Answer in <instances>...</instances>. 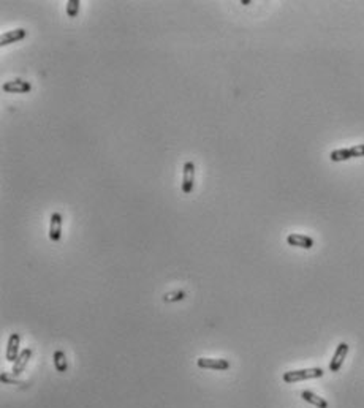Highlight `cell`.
Here are the masks:
<instances>
[{
  "label": "cell",
  "mask_w": 364,
  "mask_h": 408,
  "mask_svg": "<svg viewBox=\"0 0 364 408\" xmlns=\"http://www.w3.org/2000/svg\"><path fill=\"white\" fill-rule=\"evenodd\" d=\"M62 238V216L60 212H53L49 218V239L59 242Z\"/></svg>",
  "instance_id": "8992f818"
},
{
  "label": "cell",
  "mask_w": 364,
  "mask_h": 408,
  "mask_svg": "<svg viewBox=\"0 0 364 408\" xmlns=\"http://www.w3.org/2000/svg\"><path fill=\"white\" fill-rule=\"evenodd\" d=\"M26 37H27L26 28H14V30H8L0 37V46H8V45H11V43H18L21 40H24Z\"/></svg>",
  "instance_id": "30bf717a"
},
{
  "label": "cell",
  "mask_w": 364,
  "mask_h": 408,
  "mask_svg": "<svg viewBox=\"0 0 364 408\" xmlns=\"http://www.w3.org/2000/svg\"><path fill=\"white\" fill-rule=\"evenodd\" d=\"M323 369L320 367H312V369H301V370H290L283 374V381L285 383H296V381H304V380H312V378H320L323 377Z\"/></svg>",
  "instance_id": "6da1fadb"
},
{
  "label": "cell",
  "mask_w": 364,
  "mask_h": 408,
  "mask_svg": "<svg viewBox=\"0 0 364 408\" xmlns=\"http://www.w3.org/2000/svg\"><path fill=\"white\" fill-rule=\"evenodd\" d=\"M53 359H54V367H56L57 372H60V374L67 372V367H68L67 356H65V353L62 352V350H57V352L54 353V356H53Z\"/></svg>",
  "instance_id": "4fadbf2b"
},
{
  "label": "cell",
  "mask_w": 364,
  "mask_h": 408,
  "mask_svg": "<svg viewBox=\"0 0 364 408\" xmlns=\"http://www.w3.org/2000/svg\"><path fill=\"white\" fill-rule=\"evenodd\" d=\"M196 364H198V367H201V369H212V370L230 369V362L226 359H214V357H199Z\"/></svg>",
  "instance_id": "52a82bcc"
},
{
  "label": "cell",
  "mask_w": 364,
  "mask_h": 408,
  "mask_svg": "<svg viewBox=\"0 0 364 408\" xmlns=\"http://www.w3.org/2000/svg\"><path fill=\"white\" fill-rule=\"evenodd\" d=\"M358 157H364V144H356L348 149H337L330 154L331 162H345L350 159H358Z\"/></svg>",
  "instance_id": "7a4b0ae2"
},
{
  "label": "cell",
  "mask_w": 364,
  "mask_h": 408,
  "mask_svg": "<svg viewBox=\"0 0 364 408\" xmlns=\"http://www.w3.org/2000/svg\"><path fill=\"white\" fill-rule=\"evenodd\" d=\"M2 90L6 94H27V92L32 90V84L24 80H13L3 82Z\"/></svg>",
  "instance_id": "277c9868"
},
{
  "label": "cell",
  "mask_w": 364,
  "mask_h": 408,
  "mask_svg": "<svg viewBox=\"0 0 364 408\" xmlns=\"http://www.w3.org/2000/svg\"><path fill=\"white\" fill-rule=\"evenodd\" d=\"M195 187V163L185 162L182 168V191L190 195Z\"/></svg>",
  "instance_id": "3957f363"
},
{
  "label": "cell",
  "mask_w": 364,
  "mask_h": 408,
  "mask_svg": "<svg viewBox=\"0 0 364 408\" xmlns=\"http://www.w3.org/2000/svg\"><path fill=\"white\" fill-rule=\"evenodd\" d=\"M19 342H21V335L19 334H11L10 335V339H8V343H6V361H10V362H14L18 359V356L21 354L19 353Z\"/></svg>",
  "instance_id": "9c48e42d"
},
{
  "label": "cell",
  "mask_w": 364,
  "mask_h": 408,
  "mask_svg": "<svg viewBox=\"0 0 364 408\" xmlns=\"http://www.w3.org/2000/svg\"><path fill=\"white\" fill-rule=\"evenodd\" d=\"M301 397L306 400V402L312 404L313 407H317V408H328L326 400L323 397H318L315 392H312V391H303L301 392Z\"/></svg>",
  "instance_id": "7c38bea8"
},
{
  "label": "cell",
  "mask_w": 364,
  "mask_h": 408,
  "mask_svg": "<svg viewBox=\"0 0 364 408\" xmlns=\"http://www.w3.org/2000/svg\"><path fill=\"white\" fill-rule=\"evenodd\" d=\"M30 356H32V350L30 348H26L21 352V354L18 356V359L13 362V375H19L21 372H23L27 366V362L28 359H30Z\"/></svg>",
  "instance_id": "8fae6325"
},
{
  "label": "cell",
  "mask_w": 364,
  "mask_h": 408,
  "mask_svg": "<svg viewBox=\"0 0 364 408\" xmlns=\"http://www.w3.org/2000/svg\"><path fill=\"white\" fill-rule=\"evenodd\" d=\"M287 242L291 247H299V248H306L309 250L313 247V239L309 238L306 234H298V233H291L287 236Z\"/></svg>",
  "instance_id": "ba28073f"
},
{
  "label": "cell",
  "mask_w": 364,
  "mask_h": 408,
  "mask_svg": "<svg viewBox=\"0 0 364 408\" xmlns=\"http://www.w3.org/2000/svg\"><path fill=\"white\" fill-rule=\"evenodd\" d=\"M80 5H81L80 0H68V2H67V14H68V18L78 16V13H80Z\"/></svg>",
  "instance_id": "5bb4252c"
},
{
  "label": "cell",
  "mask_w": 364,
  "mask_h": 408,
  "mask_svg": "<svg viewBox=\"0 0 364 408\" xmlns=\"http://www.w3.org/2000/svg\"><path fill=\"white\" fill-rule=\"evenodd\" d=\"M0 380H2L3 383L6 384H19V386H26L27 383L26 381H21V380H16V378H10L6 374H2L0 375Z\"/></svg>",
  "instance_id": "2e32d148"
},
{
  "label": "cell",
  "mask_w": 364,
  "mask_h": 408,
  "mask_svg": "<svg viewBox=\"0 0 364 408\" xmlns=\"http://www.w3.org/2000/svg\"><path fill=\"white\" fill-rule=\"evenodd\" d=\"M184 298H185L184 291H171L163 296V300H165V302H177V300H182Z\"/></svg>",
  "instance_id": "9a60e30c"
},
{
  "label": "cell",
  "mask_w": 364,
  "mask_h": 408,
  "mask_svg": "<svg viewBox=\"0 0 364 408\" xmlns=\"http://www.w3.org/2000/svg\"><path fill=\"white\" fill-rule=\"evenodd\" d=\"M347 353H348V345L345 342H340L337 348H336V352H334L333 354V359L330 362V370L331 372H339L340 367H342V364H344V359L347 357Z\"/></svg>",
  "instance_id": "5b68a950"
}]
</instances>
